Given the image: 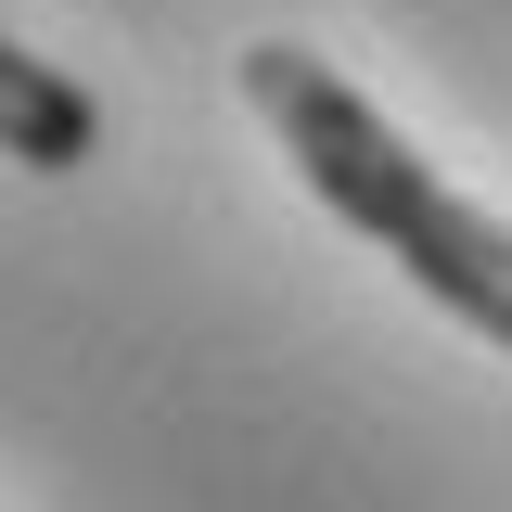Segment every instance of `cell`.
<instances>
[{
  "label": "cell",
  "instance_id": "6da1fadb",
  "mask_svg": "<svg viewBox=\"0 0 512 512\" xmlns=\"http://www.w3.org/2000/svg\"><path fill=\"white\" fill-rule=\"evenodd\" d=\"M244 103L269 116V141L295 154V180H308L359 244H384L461 333H487L512 359V231L487 205H461V192H448L320 52H295V39H256L244 52Z\"/></svg>",
  "mask_w": 512,
  "mask_h": 512
},
{
  "label": "cell",
  "instance_id": "7a4b0ae2",
  "mask_svg": "<svg viewBox=\"0 0 512 512\" xmlns=\"http://www.w3.org/2000/svg\"><path fill=\"white\" fill-rule=\"evenodd\" d=\"M0 154H13V167H39V180H64V167H90V154H103V103H90L64 64L13 52V39H0Z\"/></svg>",
  "mask_w": 512,
  "mask_h": 512
}]
</instances>
